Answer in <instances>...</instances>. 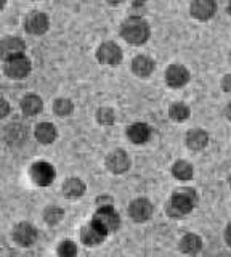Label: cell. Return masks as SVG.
Instances as JSON below:
<instances>
[{"instance_id": "obj_1", "label": "cell", "mask_w": 231, "mask_h": 257, "mask_svg": "<svg viewBox=\"0 0 231 257\" xmlns=\"http://www.w3.org/2000/svg\"><path fill=\"white\" fill-rule=\"evenodd\" d=\"M197 203V195L193 188H180L175 190L170 201L165 206V211L170 217H180L193 211Z\"/></svg>"}, {"instance_id": "obj_29", "label": "cell", "mask_w": 231, "mask_h": 257, "mask_svg": "<svg viewBox=\"0 0 231 257\" xmlns=\"http://www.w3.org/2000/svg\"><path fill=\"white\" fill-rule=\"evenodd\" d=\"M221 88L225 92H231V74L223 77V80H221Z\"/></svg>"}, {"instance_id": "obj_23", "label": "cell", "mask_w": 231, "mask_h": 257, "mask_svg": "<svg viewBox=\"0 0 231 257\" xmlns=\"http://www.w3.org/2000/svg\"><path fill=\"white\" fill-rule=\"evenodd\" d=\"M172 174L173 177H177L178 180H189L193 177L194 171H193V166L186 161H177L172 167Z\"/></svg>"}, {"instance_id": "obj_31", "label": "cell", "mask_w": 231, "mask_h": 257, "mask_svg": "<svg viewBox=\"0 0 231 257\" xmlns=\"http://www.w3.org/2000/svg\"><path fill=\"white\" fill-rule=\"evenodd\" d=\"M7 112H9V104H7L5 100H2V117L7 116Z\"/></svg>"}, {"instance_id": "obj_9", "label": "cell", "mask_w": 231, "mask_h": 257, "mask_svg": "<svg viewBox=\"0 0 231 257\" xmlns=\"http://www.w3.org/2000/svg\"><path fill=\"white\" fill-rule=\"evenodd\" d=\"M13 239L20 246H33L37 239V230L31 223H18L13 230Z\"/></svg>"}, {"instance_id": "obj_24", "label": "cell", "mask_w": 231, "mask_h": 257, "mask_svg": "<svg viewBox=\"0 0 231 257\" xmlns=\"http://www.w3.org/2000/svg\"><path fill=\"white\" fill-rule=\"evenodd\" d=\"M169 116L177 122H183L189 117V108L185 103H173L169 109Z\"/></svg>"}, {"instance_id": "obj_26", "label": "cell", "mask_w": 231, "mask_h": 257, "mask_svg": "<svg viewBox=\"0 0 231 257\" xmlns=\"http://www.w3.org/2000/svg\"><path fill=\"white\" fill-rule=\"evenodd\" d=\"M63 215H65V211L58 206H50L44 214L47 223H57L63 219Z\"/></svg>"}, {"instance_id": "obj_3", "label": "cell", "mask_w": 231, "mask_h": 257, "mask_svg": "<svg viewBox=\"0 0 231 257\" xmlns=\"http://www.w3.org/2000/svg\"><path fill=\"white\" fill-rule=\"evenodd\" d=\"M5 74L12 79H25L31 72V61L25 55L12 56V58L5 60Z\"/></svg>"}, {"instance_id": "obj_17", "label": "cell", "mask_w": 231, "mask_h": 257, "mask_svg": "<svg viewBox=\"0 0 231 257\" xmlns=\"http://www.w3.org/2000/svg\"><path fill=\"white\" fill-rule=\"evenodd\" d=\"M132 71L140 77H148L154 71V61L148 56L140 55L132 61Z\"/></svg>"}, {"instance_id": "obj_18", "label": "cell", "mask_w": 231, "mask_h": 257, "mask_svg": "<svg viewBox=\"0 0 231 257\" xmlns=\"http://www.w3.org/2000/svg\"><path fill=\"white\" fill-rule=\"evenodd\" d=\"M36 139L44 145L53 143L55 139H57V128H55V125L50 122L39 124L36 127Z\"/></svg>"}, {"instance_id": "obj_33", "label": "cell", "mask_w": 231, "mask_h": 257, "mask_svg": "<svg viewBox=\"0 0 231 257\" xmlns=\"http://www.w3.org/2000/svg\"><path fill=\"white\" fill-rule=\"evenodd\" d=\"M132 2H133L135 7H138V5H143V4H145L146 0H132Z\"/></svg>"}, {"instance_id": "obj_27", "label": "cell", "mask_w": 231, "mask_h": 257, "mask_svg": "<svg viewBox=\"0 0 231 257\" xmlns=\"http://www.w3.org/2000/svg\"><path fill=\"white\" fill-rule=\"evenodd\" d=\"M97 119H98V122L101 125H111V124H114V111L111 109V108H100L98 112H97Z\"/></svg>"}, {"instance_id": "obj_11", "label": "cell", "mask_w": 231, "mask_h": 257, "mask_svg": "<svg viewBox=\"0 0 231 257\" xmlns=\"http://www.w3.org/2000/svg\"><path fill=\"white\" fill-rule=\"evenodd\" d=\"M106 167L113 174H124L125 171H129L130 159L124 150H116L106 158Z\"/></svg>"}, {"instance_id": "obj_28", "label": "cell", "mask_w": 231, "mask_h": 257, "mask_svg": "<svg viewBox=\"0 0 231 257\" xmlns=\"http://www.w3.org/2000/svg\"><path fill=\"white\" fill-rule=\"evenodd\" d=\"M58 254L61 257H73L77 254V247L76 244L73 243V241H63V243L60 244L58 247Z\"/></svg>"}, {"instance_id": "obj_14", "label": "cell", "mask_w": 231, "mask_h": 257, "mask_svg": "<svg viewBox=\"0 0 231 257\" xmlns=\"http://www.w3.org/2000/svg\"><path fill=\"white\" fill-rule=\"evenodd\" d=\"M213 13H215L213 0H193V4H191V15L201 21L210 20Z\"/></svg>"}, {"instance_id": "obj_36", "label": "cell", "mask_w": 231, "mask_h": 257, "mask_svg": "<svg viewBox=\"0 0 231 257\" xmlns=\"http://www.w3.org/2000/svg\"><path fill=\"white\" fill-rule=\"evenodd\" d=\"M229 185H231V175H229Z\"/></svg>"}, {"instance_id": "obj_30", "label": "cell", "mask_w": 231, "mask_h": 257, "mask_svg": "<svg viewBox=\"0 0 231 257\" xmlns=\"http://www.w3.org/2000/svg\"><path fill=\"white\" fill-rule=\"evenodd\" d=\"M225 241L228 243V246H231V223H228V227L225 230Z\"/></svg>"}, {"instance_id": "obj_34", "label": "cell", "mask_w": 231, "mask_h": 257, "mask_svg": "<svg viewBox=\"0 0 231 257\" xmlns=\"http://www.w3.org/2000/svg\"><path fill=\"white\" fill-rule=\"evenodd\" d=\"M108 2H109L111 5H117V4H121V2H124V0H108Z\"/></svg>"}, {"instance_id": "obj_2", "label": "cell", "mask_w": 231, "mask_h": 257, "mask_svg": "<svg viewBox=\"0 0 231 257\" xmlns=\"http://www.w3.org/2000/svg\"><path fill=\"white\" fill-rule=\"evenodd\" d=\"M121 34L129 44L141 45L145 44L149 37V24L138 16H132V18L125 20L122 23Z\"/></svg>"}, {"instance_id": "obj_25", "label": "cell", "mask_w": 231, "mask_h": 257, "mask_svg": "<svg viewBox=\"0 0 231 257\" xmlns=\"http://www.w3.org/2000/svg\"><path fill=\"white\" fill-rule=\"evenodd\" d=\"M73 103L68 98H58L57 101L53 103V111L55 114L60 116V117H65V116H69L71 112H73Z\"/></svg>"}, {"instance_id": "obj_13", "label": "cell", "mask_w": 231, "mask_h": 257, "mask_svg": "<svg viewBox=\"0 0 231 257\" xmlns=\"http://www.w3.org/2000/svg\"><path fill=\"white\" fill-rule=\"evenodd\" d=\"M25 50H26V45L18 37H5L2 40V45H0V52H2L4 61L12 58V56L23 55V52H25Z\"/></svg>"}, {"instance_id": "obj_32", "label": "cell", "mask_w": 231, "mask_h": 257, "mask_svg": "<svg viewBox=\"0 0 231 257\" xmlns=\"http://www.w3.org/2000/svg\"><path fill=\"white\" fill-rule=\"evenodd\" d=\"M225 116H226V119H229V120H231V103H229L228 106L225 108Z\"/></svg>"}, {"instance_id": "obj_5", "label": "cell", "mask_w": 231, "mask_h": 257, "mask_svg": "<svg viewBox=\"0 0 231 257\" xmlns=\"http://www.w3.org/2000/svg\"><path fill=\"white\" fill-rule=\"evenodd\" d=\"M29 175L33 182L39 185V187H49L55 180V175L57 174H55V169L52 164L45 163V161H39V163L33 164V167H31Z\"/></svg>"}, {"instance_id": "obj_8", "label": "cell", "mask_w": 231, "mask_h": 257, "mask_svg": "<svg viewBox=\"0 0 231 257\" xmlns=\"http://www.w3.org/2000/svg\"><path fill=\"white\" fill-rule=\"evenodd\" d=\"M25 29L29 34L41 36L49 29V18L42 12H31L25 20Z\"/></svg>"}, {"instance_id": "obj_12", "label": "cell", "mask_w": 231, "mask_h": 257, "mask_svg": "<svg viewBox=\"0 0 231 257\" xmlns=\"http://www.w3.org/2000/svg\"><path fill=\"white\" fill-rule=\"evenodd\" d=\"M189 80V72L185 66L181 64H172L165 72V82L173 88L183 87Z\"/></svg>"}, {"instance_id": "obj_22", "label": "cell", "mask_w": 231, "mask_h": 257, "mask_svg": "<svg viewBox=\"0 0 231 257\" xmlns=\"http://www.w3.org/2000/svg\"><path fill=\"white\" fill-rule=\"evenodd\" d=\"M5 139L9 142V145H17V143H23L28 139V131L25 127H21L20 124H12L7 127L5 131Z\"/></svg>"}, {"instance_id": "obj_16", "label": "cell", "mask_w": 231, "mask_h": 257, "mask_svg": "<svg viewBox=\"0 0 231 257\" xmlns=\"http://www.w3.org/2000/svg\"><path fill=\"white\" fill-rule=\"evenodd\" d=\"M207 142H209V137H207V134L201 131V128H193V131H189L186 135V145H188V148L193 151H199L205 148Z\"/></svg>"}, {"instance_id": "obj_21", "label": "cell", "mask_w": 231, "mask_h": 257, "mask_svg": "<svg viewBox=\"0 0 231 257\" xmlns=\"http://www.w3.org/2000/svg\"><path fill=\"white\" fill-rule=\"evenodd\" d=\"M180 249L186 254H197L202 249V239L197 235L189 233V235L183 236V239L180 241Z\"/></svg>"}, {"instance_id": "obj_7", "label": "cell", "mask_w": 231, "mask_h": 257, "mask_svg": "<svg viewBox=\"0 0 231 257\" xmlns=\"http://www.w3.org/2000/svg\"><path fill=\"white\" fill-rule=\"evenodd\" d=\"M93 219L100 222L108 231H116L121 227V219H119V214L116 212V209L113 206H101L95 212Z\"/></svg>"}, {"instance_id": "obj_20", "label": "cell", "mask_w": 231, "mask_h": 257, "mask_svg": "<svg viewBox=\"0 0 231 257\" xmlns=\"http://www.w3.org/2000/svg\"><path fill=\"white\" fill-rule=\"evenodd\" d=\"M63 193L68 198H81L85 193V183L81 179H68L63 183Z\"/></svg>"}, {"instance_id": "obj_6", "label": "cell", "mask_w": 231, "mask_h": 257, "mask_svg": "<svg viewBox=\"0 0 231 257\" xmlns=\"http://www.w3.org/2000/svg\"><path fill=\"white\" fill-rule=\"evenodd\" d=\"M97 58L103 64L116 66V64L122 61V50L116 42H105L100 45L98 52H97Z\"/></svg>"}, {"instance_id": "obj_35", "label": "cell", "mask_w": 231, "mask_h": 257, "mask_svg": "<svg viewBox=\"0 0 231 257\" xmlns=\"http://www.w3.org/2000/svg\"><path fill=\"white\" fill-rule=\"evenodd\" d=\"M228 12H229V15H231V2L228 4Z\"/></svg>"}, {"instance_id": "obj_19", "label": "cell", "mask_w": 231, "mask_h": 257, "mask_svg": "<svg viewBox=\"0 0 231 257\" xmlns=\"http://www.w3.org/2000/svg\"><path fill=\"white\" fill-rule=\"evenodd\" d=\"M44 103L37 95H28L21 100V109L26 116H36L42 111Z\"/></svg>"}, {"instance_id": "obj_10", "label": "cell", "mask_w": 231, "mask_h": 257, "mask_svg": "<svg viewBox=\"0 0 231 257\" xmlns=\"http://www.w3.org/2000/svg\"><path fill=\"white\" fill-rule=\"evenodd\" d=\"M129 215L135 222H146L148 219H151V215H153V206H151L148 199L138 198L130 203Z\"/></svg>"}, {"instance_id": "obj_4", "label": "cell", "mask_w": 231, "mask_h": 257, "mask_svg": "<svg viewBox=\"0 0 231 257\" xmlns=\"http://www.w3.org/2000/svg\"><path fill=\"white\" fill-rule=\"evenodd\" d=\"M108 230L103 227V225L97 220H92L90 223H87L81 231V239L85 246H98L103 243V239L106 238Z\"/></svg>"}, {"instance_id": "obj_15", "label": "cell", "mask_w": 231, "mask_h": 257, "mask_svg": "<svg viewBox=\"0 0 231 257\" xmlns=\"http://www.w3.org/2000/svg\"><path fill=\"white\" fill-rule=\"evenodd\" d=\"M151 135V128L148 124H143V122H137V124H132L129 128H127V137L129 140L135 145H140V143H145L148 142Z\"/></svg>"}]
</instances>
